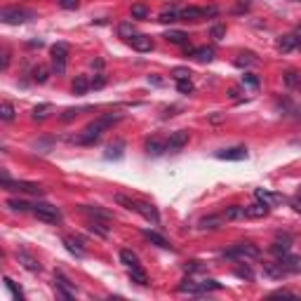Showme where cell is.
I'll return each mask as SVG.
<instances>
[{
	"instance_id": "db71d44e",
	"label": "cell",
	"mask_w": 301,
	"mask_h": 301,
	"mask_svg": "<svg viewBox=\"0 0 301 301\" xmlns=\"http://www.w3.org/2000/svg\"><path fill=\"white\" fill-rule=\"evenodd\" d=\"M104 85H106V76H104V73H97V76L92 78V89H101Z\"/></svg>"
},
{
	"instance_id": "bcb514c9",
	"label": "cell",
	"mask_w": 301,
	"mask_h": 301,
	"mask_svg": "<svg viewBox=\"0 0 301 301\" xmlns=\"http://www.w3.org/2000/svg\"><path fill=\"white\" fill-rule=\"evenodd\" d=\"M243 85H247V87H252V89H259V78H257L254 73H245Z\"/></svg>"
},
{
	"instance_id": "9a60e30c",
	"label": "cell",
	"mask_w": 301,
	"mask_h": 301,
	"mask_svg": "<svg viewBox=\"0 0 301 301\" xmlns=\"http://www.w3.org/2000/svg\"><path fill=\"white\" fill-rule=\"evenodd\" d=\"M268 212H271V207L263 203L247 205L245 207V219H263V216H268Z\"/></svg>"
},
{
	"instance_id": "9c48e42d",
	"label": "cell",
	"mask_w": 301,
	"mask_h": 301,
	"mask_svg": "<svg viewBox=\"0 0 301 301\" xmlns=\"http://www.w3.org/2000/svg\"><path fill=\"white\" fill-rule=\"evenodd\" d=\"M136 214H141L146 221H151V223H160V214H158V210L153 207L151 203H144V200H136Z\"/></svg>"
},
{
	"instance_id": "f35d334b",
	"label": "cell",
	"mask_w": 301,
	"mask_h": 301,
	"mask_svg": "<svg viewBox=\"0 0 301 301\" xmlns=\"http://www.w3.org/2000/svg\"><path fill=\"white\" fill-rule=\"evenodd\" d=\"M235 64L238 66H254V64H259V59L254 57L252 52H247V54H240V57L235 59Z\"/></svg>"
},
{
	"instance_id": "8fae6325",
	"label": "cell",
	"mask_w": 301,
	"mask_h": 301,
	"mask_svg": "<svg viewBox=\"0 0 301 301\" xmlns=\"http://www.w3.org/2000/svg\"><path fill=\"white\" fill-rule=\"evenodd\" d=\"M17 261L31 273H40V268H43V266L38 263V259H36L31 252H26V250H19V252H17Z\"/></svg>"
},
{
	"instance_id": "1f68e13d",
	"label": "cell",
	"mask_w": 301,
	"mask_h": 301,
	"mask_svg": "<svg viewBox=\"0 0 301 301\" xmlns=\"http://www.w3.org/2000/svg\"><path fill=\"white\" fill-rule=\"evenodd\" d=\"M193 57L198 59V61H212L214 59V47H207V45H205V47H195L193 49Z\"/></svg>"
},
{
	"instance_id": "44dd1931",
	"label": "cell",
	"mask_w": 301,
	"mask_h": 301,
	"mask_svg": "<svg viewBox=\"0 0 301 301\" xmlns=\"http://www.w3.org/2000/svg\"><path fill=\"white\" fill-rule=\"evenodd\" d=\"M179 19H181V10H176L172 5L158 14V21H163V24H172V21H179Z\"/></svg>"
},
{
	"instance_id": "2e32d148",
	"label": "cell",
	"mask_w": 301,
	"mask_h": 301,
	"mask_svg": "<svg viewBox=\"0 0 301 301\" xmlns=\"http://www.w3.org/2000/svg\"><path fill=\"white\" fill-rule=\"evenodd\" d=\"M254 195H257V200H259V203L268 205V207H273L275 203H285V195L268 193V191H263V188H257V191H254Z\"/></svg>"
},
{
	"instance_id": "f1b7e54d",
	"label": "cell",
	"mask_w": 301,
	"mask_h": 301,
	"mask_svg": "<svg viewBox=\"0 0 301 301\" xmlns=\"http://www.w3.org/2000/svg\"><path fill=\"white\" fill-rule=\"evenodd\" d=\"M223 219L226 221H233V219H245V207H238V205H231L223 210Z\"/></svg>"
},
{
	"instance_id": "f907efd6",
	"label": "cell",
	"mask_w": 301,
	"mask_h": 301,
	"mask_svg": "<svg viewBox=\"0 0 301 301\" xmlns=\"http://www.w3.org/2000/svg\"><path fill=\"white\" fill-rule=\"evenodd\" d=\"M80 111H83V108H66V111H64V113H61V123H71V120H73V118L78 116Z\"/></svg>"
},
{
	"instance_id": "60d3db41",
	"label": "cell",
	"mask_w": 301,
	"mask_h": 301,
	"mask_svg": "<svg viewBox=\"0 0 301 301\" xmlns=\"http://www.w3.org/2000/svg\"><path fill=\"white\" fill-rule=\"evenodd\" d=\"M301 83V78H299V73H297V71H285V85H287V87H297V85H299Z\"/></svg>"
},
{
	"instance_id": "7c38bea8",
	"label": "cell",
	"mask_w": 301,
	"mask_h": 301,
	"mask_svg": "<svg viewBox=\"0 0 301 301\" xmlns=\"http://www.w3.org/2000/svg\"><path fill=\"white\" fill-rule=\"evenodd\" d=\"M186 144H188V132L186 129H176L167 139V151H181Z\"/></svg>"
},
{
	"instance_id": "ba28073f",
	"label": "cell",
	"mask_w": 301,
	"mask_h": 301,
	"mask_svg": "<svg viewBox=\"0 0 301 301\" xmlns=\"http://www.w3.org/2000/svg\"><path fill=\"white\" fill-rule=\"evenodd\" d=\"M278 263H280L285 271L290 273V275H297V273H301V257H297V254H282L280 259H278Z\"/></svg>"
},
{
	"instance_id": "836d02e7",
	"label": "cell",
	"mask_w": 301,
	"mask_h": 301,
	"mask_svg": "<svg viewBox=\"0 0 301 301\" xmlns=\"http://www.w3.org/2000/svg\"><path fill=\"white\" fill-rule=\"evenodd\" d=\"M118 36H120V38H132V36H136V29H134V24H132V21H123V24H120V26H118Z\"/></svg>"
},
{
	"instance_id": "7dc6e473",
	"label": "cell",
	"mask_w": 301,
	"mask_h": 301,
	"mask_svg": "<svg viewBox=\"0 0 301 301\" xmlns=\"http://www.w3.org/2000/svg\"><path fill=\"white\" fill-rule=\"evenodd\" d=\"M280 297H292V299H297L299 294L297 292H292V290H275L268 294V299H280Z\"/></svg>"
},
{
	"instance_id": "cb8c5ba5",
	"label": "cell",
	"mask_w": 301,
	"mask_h": 301,
	"mask_svg": "<svg viewBox=\"0 0 301 301\" xmlns=\"http://www.w3.org/2000/svg\"><path fill=\"white\" fill-rule=\"evenodd\" d=\"M123 151H125V141L118 139V141L106 146V158L108 160H118V158H123Z\"/></svg>"
},
{
	"instance_id": "816d5d0a",
	"label": "cell",
	"mask_w": 301,
	"mask_h": 301,
	"mask_svg": "<svg viewBox=\"0 0 301 301\" xmlns=\"http://www.w3.org/2000/svg\"><path fill=\"white\" fill-rule=\"evenodd\" d=\"M172 76H174L176 80H188V78H191V71L184 68V66H176L174 71H172Z\"/></svg>"
},
{
	"instance_id": "681fc988",
	"label": "cell",
	"mask_w": 301,
	"mask_h": 301,
	"mask_svg": "<svg viewBox=\"0 0 301 301\" xmlns=\"http://www.w3.org/2000/svg\"><path fill=\"white\" fill-rule=\"evenodd\" d=\"M250 7H252V0H238L235 7H233V14H243V12H247Z\"/></svg>"
},
{
	"instance_id": "94428289",
	"label": "cell",
	"mask_w": 301,
	"mask_h": 301,
	"mask_svg": "<svg viewBox=\"0 0 301 301\" xmlns=\"http://www.w3.org/2000/svg\"><path fill=\"white\" fill-rule=\"evenodd\" d=\"M92 66L97 68V71H101V68H104V59H94V61H92Z\"/></svg>"
},
{
	"instance_id": "d6986e66",
	"label": "cell",
	"mask_w": 301,
	"mask_h": 301,
	"mask_svg": "<svg viewBox=\"0 0 301 301\" xmlns=\"http://www.w3.org/2000/svg\"><path fill=\"white\" fill-rule=\"evenodd\" d=\"M297 45H299V36H297V33H285V36H280V40H278V49H280V52H292Z\"/></svg>"
},
{
	"instance_id": "be15d7a7",
	"label": "cell",
	"mask_w": 301,
	"mask_h": 301,
	"mask_svg": "<svg viewBox=\"0 0 301 301\" xmlns=\"http://www.w3.org/2000/svg\"><path fill=\"white\" fill-rule=\"evenodd\" d=\"M297 47H299V49H301V40H299V45H297Z\"/></svg>"
},
{
	"instance_id": "4dcf8cb0",
	"label": "cell",
	"mask_w": 301,
	"mask_h": 301,
	"mask_svg": "<svg viewBox=\"0 0 301 301\" xmlns=\"http://www.w3.org/2000/svg\"><path fill=\"white\" fill-rule=\"evenodd\" d=\"M214 290H221V282H216V280L195 282V294H205V292H214Z\"/></svg>"
},
{
	"instance_id": "277c9868",
	"label": "cell",
	"mask_w": 301,
	"mask_h": 301,
	"mask_svg": "<svg viewBox=\"0 0 301 301\" xmlns=\"http://www.w3.org/2000/svg\"><path fill=\"white\" fill-rule=\"evenodd\" d=\"M0 184L5 191H19V193H31V195H43V188L38 184H33V181H12L10 176L2 172L0 176Z\"/></svg>"
},
{
	"instance_id": "ab89813d",
	"label": "cell",
	"mask_w": 301,
	"mask_h": 301,
	"mask_svg": "<svg viewBox=\"0 0 301 301\" xmlns=\"http://www.w3.org/2000/svg\"><path fill=\"white\" fill-rule=\"evenodd\" d=\"M47 78H49V71L45 66H36V68H33V80H36V83L43 85V83H47Z\"/></svg>"
},
{
	"instance_id": "c3c4849f",
	"label": "cell",
	"mask_w": 301,
	"mask_h": 301,
	"mask_svg": "<svg viewBox=\"0 0 301 301\" xmlns=\"http://www.w3.org/2000/svg\"><path fill=\"white\" fill-rule=\"evenodd\" d=\"M89 231H92V233H99L101 235V238H108V228H104V226H101V223L99 221H89V226H87Z\"/></svg>"
},
{
	"instance_id": "8d00e7d4",
	"label": "cell",
	"mask_w": 301,
	"mask_h": 301,
	"mask_svg": "<svg viewBox=\"0 0 301 301\" xmlns=\"http://www.w3.org/2000/svg\"><path fill=\"white\" fill-rule=\"evenodd\" d=\"M113 200H116L118 205H123L125 210H132V212L136 210V200H132V198H129V195H125V193H116V198H113Z\"/></svg>"
},
{
	"instance_id": "d4e9b609",
	"label": "cell",
	"mask_w": 301,
	"mask_h": 301,
	"mask_svg": "<svg viewBox=\"0 0 301 301\" xmlns=\"http://www.w3.org/2000/svg\"><path fill=\"white\" fill-rule=\"evenodd\" d=\"M226 221V219H223V214H216V216H205V219H200V223H198V226H200V228H205V231H207V228H210V231H214V228H219V226H221V223Z\"/></svg>"
},
{
	"instance_id": "f5cc1de1",
	"label": "cell",
	"mask_w": 301,
	"mask_h": 301,
	"mask_svg": "<svg viewBox=\"0 0 301 301\" xmlns=\"http://www.w3.org/2000/svg\"><path fill=\"white\" fill-rule=\"evenodd\" d=\"M210 36H212L214 40H221L223 36H226V26H221V24H216V26H212V31H210Z\"/></svg>"
},
{
	"instance_id": "e7e4bbea",
	"label": "cell",
	"mask_w": 301,
	"mask_h": 301,
	"mask_svg": "<svg viewBox=\"0 0 301 301\" xmlns=\"http://www.w3.org/2000/svg\"><path fill=\"white\" fill-rule=\"evenodd\" d=\"M299 87H301V83H299Z\"/></svg>"
},
{
	"instance_id": "91938a15",
	"label": "cell",
	"mask_w": 301,
	"mask_h": 301,
	"mask_svg": "<svg viewBox=\"0 0 301 301\" xmlns=\"http://www.w3.org/2000/svg\"><path fill=\"white\" fill-rule=\"evenodd\" d=\"M7 64H10V52H7V49H5V52H2V71H5V68H7Z\"/></svg>"
},
{
	"instance_id": "7a4b0ae2",
	"label": "cell",
	"mask_w": 301,
	"mask_h": 301,
	"mask_svg": "<svg viewBox=\"0 0 301 301\" xmlns=\"http://www.w3.org/2000/svg\"><path fill=\"white\" fill-rule=\"evenodd\" d=\"M223 257L226 259H235V261H240V259H259L261 250L252 243H238L231 250H223Z\"/></svg>"
},
{
	"instance_id": "7bdbcfd3",
	"label": "cell",
	"mask_w": 301,
	"mask_h": 301,
	"mask_svg": "<svg viewBox=\"0 0 301 301\" xmlns=\"http://www.w3.org/2000/svg\"><path fill=\"white\" fill-rule=\"evenodd\" d=\"M235 275H238V278H243V280H252L254 271L250 268V266H235Z\"/></svg>"
},
{
	"instance_id": "6f0895ef",
	"label": "cell",
	"mask_w": 301,
	"mask_h": 301,
	"mask_svg": "<svg viewBox=\"0 0 301 301\" xmlns=\"http://www.w3.org/2000/svg\"><path fill=\"white\" fill-rule=\"evenodd\" d=\"M186 271H203V263L200 261H188L186 263Z\"/></svg>"
},
{
	"instance_id": "e0dca14e",
	"label": "cell",
	"mask_w": 301,
	"mask_h": 301,
	"mask_svg": "<svg viewBox=\"0 0 301 301\" xmlns=\"http://www.w3.org/2000/svg\"><path fill=\"white\" fill-rule=\"evenodd\" d=\"M61 243H64V247H66L71 254H76V257H85V247H83V240H78V238H71V235H64L61 238Z\"/></svg>"
},
{
	"instance_id": "5b68a950",
	"label": "cell",
	"mask_w": 301,
	"mask_h": 301,
	"mask_svg": "<svg viewBox=\"0 0 301 301\" xmlns=\"http://www.w3.org/2000/svg\"><path fill=\"white\" fill-rule=\"evenodd\" d=\"M0 19L5 24H26V21L36 19V12L24 10V7H5L0 12Z\"/></svg>"
},
{
	"instance_id": "52a82bcc",
	"label": "cell",
	"mask_w": 301,
	"mask_h": 301,
	"mask_svg": "<svg viewBox=\"0 0 301 301\" xmlns=\"http://www.w3.org/2000/svg\"><path fill=\"white\" fill-rule=\"evenodd\" d=\"M54 290L61 299H73L76 297V287L68 282V278L64 273H54Z\"/></svg>"
},
{
	"instance_id": "ee69618b",
	"label": "cell",
	"mask_w": 301,
	"mask_h": 301,
	"mask_svg": "<svg viewBox=\"0 0 301 301\" xmlns=\"http://www.w3.org/2000/svg\"><path fill=\"white\" fill-rule=\"evenodd\" d=\"M176 89L181 92V94H193V83L191 80H176Z\"/></svg>"
},
{
	"instance_id": "d6a6232c",
	"label": "cell",
	"mask_w": 301,
	"mask_h": 301,
	"mask_svg": "<svg viewBox=\"0 0 301 301\" xmlns=\"http://www.w3.org/2000/svg\"><path fill=\"white\" fill-rule=\"evenodd\" d=\"M7 207H10L12 212H29V210H33V205H29L26 200H19V198H10Z\"/></svg>"
},
{
	"instance_id": "6125c7cd",
	"label": "cell",
	"mask_w": 301,
	"mask_h": 301,
	"mask_svg": "<svg viewBox=\"0 0 301 301\" xmlns=\"http://www.w3.org/2000/svg\"><path fill=\"white\" fill-rule=\"evenodd\" d=\"M148 83H153V85H163V80L156 78V76H148Z\"/></svg>"
},
{
	"instance_id": "ac0fdd59",
	"label": "cell",
	"mask_w": 301,
	"mask_h": 301,
	"mask_svg": "<svg viewBox=\"0 0 301 301\" xmlns=\"http://www.w3.org/2000/svg\"><path fill=\"white\" fill-rule=\"evenodd\" d=\"M165 151H167V141L158 139V136L146 139V153H148V156H163Z\"/></svg>"
},
{
	"instance_id": "f546056e",
	"label": "cell",
	"mask_w": 301,
	"mask_h": 301,
	"mask_svg": "<svg viewBox=\"0 0 301 301\" xmlns=\"http://www.w3.org/2000/svg\"><path fill=\"white\" fill-rule=\"evenodd\" d=\"M165 40L167 43H174V45H186L188 43V33H184V31H167Z\"/></svg>"
},
{
	"instance_id": "11a10c76",
	"label": "cell",
	"mask_w": 301,
	"mask_h": 301,
	"mask_svg": "<svg viewBox=\"0 0 301 301\" xmlns=\"http://www.w3.org/2000/svg\"><path fill=\"white\" fill-rule=\"evenodd\" d=\"M59 7H64V10H78L80 0H57Z\"/></svg>"
},
{
	"instance_id": "b9f144b4",
	"label": "cell",
	"mask_w": 301,
	"mask_h": 301,
	"mask_svg": "<svg viewBox=\"0 0 301 301\" xmlns=\"http://www.w3.org/2000/svg\"><path fill=\"white\" fill-rule=\"evenodd\" d=\"M5 287L12 292V297H14V299H24V292H21L19 287L14 285V280H12V278H7V275H5Z\"/></svg>"
},
{
	"instance_id": "6da1fadb",
	"label": "cell",
	"mask_w": 301,
	"mask_h": 301,
	"mask_svg": "<svg viewBox=\"0 0 301 301\" xmlns=\"http://www.w3.org/2000/svg\"><path fill=\"white\" fill-rule=\"evenodd\" d=\"M120 120H123V113H104V116H99L97 120H92L89 125H85V129H83L80 134L73 136L71 141H73V144H83V146L94 144L106 129H111V127L116 125V123H120Z\"/></svg>"
},
{
	"instance_id": "3957f363",
	"label": "cell",
	"mask_w": 301,
	"mask_h": 301,
	"mask_svg": "<svg viewBox=\"0 0 301 301\" xmlns=\"http://www.w3.org/2000/svg\"><path fill=\"white\" fill-rule=\"evenodd\" d=\"M49 59H52V71L57 76L66 73V64H68V45L66 43H57L49 47Z\"/></svg>"
},
{
	"instance_id": "4fadbf2b",
	"label": "cell",
	"mask_w": 301,
	"mask_h": 301,
	"mask_svg": "<svg viewBox=\"0 0 301 301\" xmlns=\"http://www.w3.org/2000/svg\"><path fill=\"white\" fill-rule=\"evenodd\" d=\"M290 247H292V235L280 233L278 238H275V240H273L271 252L275 254V257H282V254H287V252H290Z\"/></svg>"
},
{
	"instance_id": "30bf717a",
	"label": "cell",
	"mask_w": 301,
	"mask_h": 301,
	"mask_svg": "<svg viewBox=\"0 0 301 301\" xmlns=\"http://www.w3.org/2000/svg\"><path fill=\"white\" fill-rule=\"evenodd\" d=\"M214 156L219 158V160H245V158H247V148H245V146H233V148L216 151Z\"/></svg>"
},
{
	"instance_id": "9f6ffc18",
	"label": "cell",
	"mask_w": 301,
	"mask_h": 301,
	"mask_svg": "<svg viewBox=\"0 0 301 301\" xmlns=\"http://www.w3.org/2000/svg\"><path fill=\"white\" fill-rule=\"evenodd\" d=\"M203 12H205V17H216V14H219V7H216V5H207V7H203Z\"/></svg>"
},
{
	"instance_id": "680465c9",
	"label": "cell",
	"mask_w": 301,
	"mask_h": 301,
	"mask_svg": "<svg viewBox=\"0 0 301 301\" xmlns=\"http://www.w3.org/2000/svg\"><path fill=\"white\" fill-rule=\"evenodd\" d=\"M290 205L294 207V212H299V214H301V195H299V198H292Z\"/></svg>"
},
{
	"instance_id": "5bb4252c",
	"label": "cell",
	"mask_w": 301,
	"mask_h": 301,
	"mask_svg": "<svg viewBox=\"0 0 301 301\" xmlns=\"http://www.w3.org/2000/svg\"><path fill=\"white\" fill-rule=\"evenodd\" d=\"M129 45L136 49V52H151L153 49V38L151 36H144V33H136L129 38Z\"/></svg>"
},
{
	"instance_id": "74e56055",
	"label": "cell",
	"mask_w": 301,
	"mask_h": 301,
	"mask_svg": "<svg viewBox=\"0 0 301 301\" xmlns=\"http://www.w3.org/2000/svg\"><path fill=\"white\" fill-rule=\"evenodd\" d=\"M49 113H52V106L49 104H40V106L33 108V120H45Z\"/></svg>"
},
{
	"instance_id": "d590c367",
	"label": "cell",
	"mask_w": 301,
	"mask_h": 301,
	"mask_svg": "<svg viewBox=\"0 0 301 301\" xmlns=\"http://www.w3.org/2000/svg\"><path fill=\"white\" fill-rule=\"evenodd\" d=\"M0 120H5V123L14 120V106H12L10 101H2L0 104Z\"/></svg>"
},
{
	"instance_id": "83f0119b",
	"label": "cell",
	"mask_w": 301,
	"mask_h": 301,
	"mask_svg": "<svg viewBox=\"0 0 301 301\" xmlns=\"http://www.w3.org/2000/svg\"><path fill=\"white\" fill-rule=\"evenodd\" d=\"M83 212L89 214V216H94V219H101V221H111V219H113L111 212H104V210H99V207H89V205H83Z\"/></svg>"
},
{
	"instance_id": "484cf974",
	"label": "cell",
	"mask_w": 301,
	"mask_h": 301,
	"mask_svg": "<svg viewBox=\"0 0 301 301\" xmlns=\"http://www.w3.org/2000/svg\"><path fill=\"white\" fill-rule=\"evenodd\" d=\"M181 19L184 21H200V19H205V12H203V7H184V10H181Z\"/></svg>"
},
{
	"instance_id": "8992f818",
	"label": "cell",
	"mask_w": 301,
	"mask_h": 301,
	"mask_svg": "<svg viewBox=\"0 0 301 301\" xmlns=\"http://www.w3.org/2000/svg\"><path fill=\"white\" fill-rule=\"evenodd\" d=\"M31 212L36 214L40 221H45V223H59V221H61V212H59L54 205H49V203H36Z\"/></svg>"
},
{
	"instance_id": "ffe728a7",
	"label": "cell",
	"mask_w": 301,
	"mask_h": 301,
	"mask_svg": "<svg viewBox=\"0 0 301 301\" xmlns=\"http://www.w3.org/2000/svg\"><path fill=\"white\" fill-rule=\"evenodd\" d=\"M263 275H266V278H273V280H282V278H287L290 273L285 271L280 263H266V266H263Z\"/></svg>"
},
{
	"instance_id": "4316f807",
	"label": "cell",
	"mask_w": 301,
	"mask_h": 301,
	"mask_svg": "<svg viewBox=\"0 0 301 301\" xmlns=\"http://www.w3.org/2000/svg\"><path fill=\"white\" fill-rule=\"evenodd\" d=\"M129 280L144 287V285H148V275H146V271L141 266H132V268H129Z\"/></svg>"
},
{
	"instance_id": "e575fe53",
	"label": "cell",
	"mask_w": 301,
	"mask_h": 301,
	"mask_svg": "<svg viewBox=\"0 0 301 301\" xmlns=\"http://www.w3.org/2000/svg\"><path fill=\"white\" fill-rule=\"evenodd\" d=\"M120 261L125 263L127 268H132V266H139V257H136L132 250H123V252H120Z\"/></svg>"
},
{
	"instance_id": "f6af8a7d",
	"label": "cell",
	"mask_w": 301,
	"mask_h": 301,
	"mask_svg": "<svg viewBox=\"0 0 301 301\" xmlns=\"http://www.w3.org/2000/svg\"><path fill=\"white\" fill-rule=\"evenodd\" d=\"M148 17V7L144 5H132V19H146Z\"/></svg>"
},
{
	"instance_id": "603a6c76",
	"label": "cell",
	"mask_w": 301,
	"mask_h": 301,
	"mask_svg": "<svg viewBox=\"0 0 301 301\" xmlns=\"http://www.w3.org/2000/svg\"><path fill=\"white\" fill-rule=\"evenodd\" d=\"M144 238L148 240V243L158 245V247H163V250H172V245H170V240H167V238H163L160 233H156V231H144Z\"/></svg>"
},
{
	"instance_id": "03108f58",
	"label": "cell",
	"mask_w": 301,
	"mask_h": 301,
	"mask_svg": "<svg viewBox=\"0 0 301 301\" xmlns=\"http://www.w3.org/2000/svg\"><path fill=\"white\" fill-rule=\"evenodd\" d=\"M299 191H301V188H299Z\"/></svg>"
},
{
	"instance_id": "7402d4cb",
	"label": "cell",
	"mask_w": 301,
	"mask_h": 301,
	"mask_svg": "<svg viewBox=\"0 0 301 301\" xmlns=\"http://www.w3.org/2000/svg\"><path fill=\"white\" fill-rule=\"evenodd\" d=\"M71 89H73V94H85L87 89H92V80H87V76H76Z\"/></svg>"
}]
</instances>
